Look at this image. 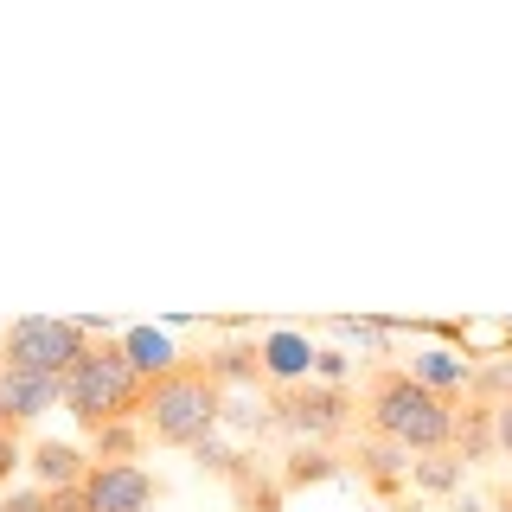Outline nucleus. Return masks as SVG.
Listing matches in <instances>:
<instances>
[{
	"label": "nucleus",
	"mask_w": 512,
	"mask_h": 512,
	"mask_svg": "<svg viewBox=\"0 0 512 512\" xmlns=\"http://www.w3.org/2000/svg\"><path fill=\"white\" fill-rule=\"evenodd\" d=\"M96 333L84 320H58V314H20L7 333H0V365H13V372H39V378H58L71 372L77 359L90 352Z\"/></svg>",
	"instance_id": "obj_4"
},
{
	"label": "nucleus",
	"mask_w": 512,
	"mask_h": 512,
	"mask_svg": "<svg viewBox=\"0 0 512 512\" xmlns=\"http://www.w3.org/2000/svg\"><path fill=\"white\" fill-rule=\"evenodd\" d=\"M352 391H340V384H276L269 391V416H276V429H288V436H301L308 448H320V442H333V436H346L352 429Z\"/></svg>",
	"instance_id": "obj_5"
},
{
	"label": "nucleus",
	"mask_w": 512,
	"mask_h": 512,
	"mask_svg": "<svg viewBox=\"0 0 512 512\" xmlns=\"http://www.w3.org/2000/svg\"><path fill=\"white\" fill-rule=\"evenodd\" d=\"M410 474H416V487L448 493V487H461V455H429V461H410Z\"/></svg>",
	"instance_id": "obj_17"
},
{
	"label": "nucleus",
	"mask_w": 512,
	"mask_h": 512,
	"mask_svg": "<svg viewBox=\"0 0 512 512\" xmlns=\"http://www.w3.org/2000/svg\"><path fill=\"white\" fill-rule=\"evenodd\" d=\"M218 423H224V391H218V378L205 372V359H173L160 378H148V397H141V429H148V442L199 448Z\"/></svg>",
	"instance_id": "obj_3"
},
{
	"label": "nucleus",
	"mask_w": 512,
	"mask_h": 512,
	"mask_svg": "<svg viewBox=\"0 0 512 512\" xmlns=\"http://www.w3.org/2000/svg\"><path fill=\"white\" fill-rule=\"evenodd\" d=\"M141 397H148V378L135 372L122 340H103L96 333L90 352L64 372V410L77 416V429L96 436L109 423H141Z\"/></svg>",
	"instance_id": "obj_2"
},
{
	"label": "nucleus",
	"mask_w": 512,
	"mask_h": 512,
	"mask_svg": "<svg viewBox=\"0 0 512 512\" xmlns=\"http://www.w3.org/2000/svg\"><path fill=\"white\" fill-rule=\"evenodd\" d=\"M205 359V372L218 378V391H231V384H263V346L256 340H231V346H212V352H199Z\"/></svg>",
	"instance_id": "obj_9"
},
{
	"label": "nucleus",
	"mask_w": 512,
	"mask_h": 512,
	"mask_svg": "<svg viewBox=\"0 0 512 512\" xmlns=\"http://www.w3.org/2000/svg\"><path fill=\"white\" fill-rule=\"evenodd\" d=\"M0 512H52V493H45V487H26V493H7V500H0Z\"/></svg>",
	"instance_id": "obj_20"
},
{
	"label": "nucleus",
	"mask_w": 512,
	"mask_h": 512,
	"mask_svg": "<svg viewBox=\"0 0 512 512\" xmlns=\"http://www.w3.org/2000/svg\"><path fill=\"white\" fill-rule=\"evenodd\" d=\"M26 468H32V480H39L45 493H64V487H77V480L90 474V461H84V448H77V442H32L26 448Z\"/></svg>",
	"instance_id": "obj_8"
},
{
	"label": "nucleus",
	"mask_w": 512,
	"mask_h": 512,
	"mask_svg": "<svg viewBox=\"0 0 512 512\" xmlns=\"http://www.w3.org/2000/svg\"><path fill=\"white\" fill-rule=\"evenodd\" d=\"M468 391L480 397V404H506V397H512V359H493V365H480V372L468 378Z\"/></svg>",
	"instance_id": "obj_18"
},
{
	"label": "nucleus",
	"mask_w": 512,
	"mask_h": 512,
	"mask_svg": "<svg viewBox=\"0 0 512 512\" xmlns=\"http://www.w3.org/2000/svg\"><path fill=\"white\" fill-rule=\"evenodd\" d=\"M493 448L512 461V397H506V404H493Z\"/></svg>",
	"instance_id": "obj_21"
},
{
	"label": "nucleus",
	"mask_w": 512,
	"mask_h": 512,
	"mask_svg": "<svg viewBox=\"0 0 512 512\" xmlns=\"http://www.w3.org/2000/svg\"><path fill=\"white\" fill-rule=\"evenodd\" d=\"M122 346H128V359H135L141 378H160V372L173 365V352H167V340H160V333H128Z\"/></svg>",
	"instance_id": "obj_15"
},
{
	"label": "nucleus",
	"mask_w": 512,
	"mask_h": 512,
	"mask_svg": "<svg viewBox=\"0 0 512 512\" xmlns=\"http://www.w3.org/2000/svg\"><path fill=\"white\" fill-rule=\"evenodd\" d=\"M52 404H64V384H58V378H39V372H13V365H0V429H7V436H20L32 416H45Z\"/></svg>",
	"instance_id": "obj_7"
},
{
	"label": "nucleus",
	"mask_w": 512,
	"mask_h": 512,
	"mask_svg": "<svg viewBox=\"0 0 512 512\" xmlns=\"http://www.w3.org/2000/svg\"><path fill=\"white\" fill-rule=\"evenodd\" d=\"M141 442H148V429H141V423H109V429H96V436H90V455L96 461H135Z\"/></svg>",
	"instance_id": "obj_14"
},
{
	"label": "nucleus",
	"mask_w": 512,
	"mask_h": 512,
	"mask_svg": "<svg viewBox=\"0 0 512 512\" xmlns=\"http://www.w3.org/2000/svg\"><path fill=\"white\" fill-rule=\"evenodd\" d=\"M308 365H314V346L301 340V333H269V340H263V372L276 384H301Z\"/></svg>",
	"instance_id": "obj_11"
},
{
	"label": "nucleus",
	"mask_w": 512,
	"mask_h": 512,
	"mask_svg": "<svg viewBox=\"0 0 512 512\" xmlns=\"http://www.w3.org/2000/svg\"><path fill=\"white\" fill-rule=\"evenodd\" d=\"M90 512H148L160 500V480L135 461H90V474L77 480Z\"/></svg>",
	"instance_id": "obj_6"
},
{
	"label": "nucleus",
	"mask_w": 512,
	"mask_h": 512,
	"mask_svg": "<svg viewBox=\"0 0 512 512\" xmlns=\"http://www.w3.org/2000/svg\"><path fill=\"white\" fill-rule=\"evenodd\" d=\"M455 448H461V461L500 455V448H493V404H480V397H468V410L455 404Z\"/></svg>",
	"instance_id": "obj_12"
},
{
	"label": "nucleus",
	"mask_w": 512,
	"mask_h": 512,
	"mask_svg": "<svg viewBox=\"0 0 512 512\" xmlns=\"http://www.w3.org/2000/svg\"><path fill=\"white\" fill-rule=\"evenodd\" d=\"M359 468H365V474H372V480H378V487H391V480H397V474H404V468H410V461H404V448H397V442H372V448H359Z\"/></svg>",
	"instance_id": "obj_16"
},
{
	"label": "nucleus",
	"mask_w": 512,
	"mask_h": 512,
	"mask_svg": "<svg viewBox=\"0 0 512 512\" xmlns=\"http://www.w3.org/2000/svg\"><path fill=\"white\" fill-rule=\"evenodd\" d=\"M333 474H340V461H333L327 448H308V442H301L295 455H288V468H282V487L288 493H295V487H320V480H333Z\"/></svg>",
	"instance_id": "obj_13"
},
{
	"label": "nucleus",
	"mask_w": 512,
	"mask_h": 512,
	"mask_svg": "<svg viewBox=\"0 0 512 512\" xmlns=\"http://www.w3.org/2000/svg\"><path fill=\"white\" fill-rule=\"evenodd\" d=\"M500 512H512V487H506V493H500Z\"/></svg>",
	"instance_id": "obj_22"
},
{
	"label": "nucleus",
	"mask_w": 512,
	"mask_h": 512,
	"mask_svg": "<svg viewBox=\"0 0 512 512\" xmlns=\"http://www.w3.org/2000/svg\"><path fill=\"white\" fill-rule=\"evenodd\" d=\"M365 423H372L378 442H397L410 455H442L455 442V404L436 397L429 384H416L404 365H378L365 378Z\"/></svg>",
	"instance_id": "obj_1"
},
{
	"label": "nucleus",
	"mask_w": 512,
	"mask_h": 512,
	"mask_svg": "<svg viewBox=\"0 0 512 512\" xmlns=\"http://www.w3.org/2000/svg\"><path fill=\"white\" fill-rule=\"evenodd\" d=\"M404 372L416 378V384H429L436 397H448V404H461V391H468V359H455V352H423L416 365H404Z\"/></svg>",
	"instance_id": "obj_10"
},
{
	"label": "nucleus",
	"mask_w": 512,
	"mask_h": 512,
	"mask_svg": "<svg viewBox=\"0 0 512 512\" xmlns=\"http://www.w3.org/2000/svg\"><path fill=\"white\" fill-rule=\"evenodd\" d=\"M26 468V448H20V436H7V429H0V487H7L13 474Z\"/></svg>",
	"instance_id": "obj_19"
}]
</instances>
